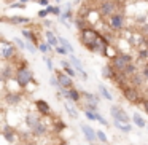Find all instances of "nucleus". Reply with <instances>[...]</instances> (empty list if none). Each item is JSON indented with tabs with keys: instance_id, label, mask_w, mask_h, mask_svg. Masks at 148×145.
Segmentation results:
<instances>
[{
	"instance_id": "5fc2aeb1",
	"label": "nucleus",
	"mask_w": 148,
	"mask_h": 145,
	"mask_svg": "<svg viewBox=\"0 0 148 145\" xmlns=\"http://www.w3.org/2000/svg\"><path fill=\"white\" fill-rule=\"evenodd\" d=\"M7 2H8V0H7Z\"/></svg>"
},
{
	"instance_id": "5701e85b",
	"label": "nucleus",
	"mask_w": 148,
	"mask_h": 145,
	"mask_svg": "<svg viewBox=\"0 0 148 145\" xmlns=\"http://www.w3.org/2000/svg\"><path fill=\"white\" fill-rule=\"evenodd\" d=\"M81 94L86 97V100H88L89 104H96V105H97V102H99L97 96H94V94H89V93H86V91H81Z\"/></svg>"
},
{
	"instance_id": "9b49d317",
	"label": "nucleus",
	"mask_w": 148,
	"mask_h": 145,
	"mask_svg": "<svg viewBox=\"0 0 148 145\" xmlns=\"http://www.w3.org/2000/svg\"><path fill=\"white\" fill-rule=\"evenodd\" d=\"M14 56V46L13 45H8L7 42L3 40V48H2V58L3 59H11Z\"/></svg>"
},
{
	"instance_id": "c9c22d12",
	"label": "nucleus",
	"mask_w": 148,
	"mask_h": 145,
	"mask_svg": "<svg viewBox=\"0 0 148 145\" xmlns=\"http://www.w3.org/2000/svg\"><path fill=\"white\" fill-rule=\"evenodd\" d=\"M38 49H40L42 53H48L49 45H48V43H40V45H38Z\"/></svg>"
},
{
	"instance_id": "7ed1b4c3",
	"label": "nucleus",
	"mask_w": 148,
	"mask_h": 145,
	"mask_svg": "<svg viewBox=\"0 0 148 145\" xmlns=\"http://www.w3.org/2000/svg\"><path fill=\"white\" fill-rule=\"evenodd\" d=\"M99 13L100 16H110L112 18L113 14H116V10H118V2L115 0H110V2H102L99 3Z\"/></svg>"
},
{
	"instance_id": "8fccbe9b",
	"label": "nucleus",
	"mask_w": 148,
	"mask_h": 145,
	"mask_svg": "<svg viewBox=\"0 0 148 145\" xmlns=\"http://www.w3.org/2000/svg\"><path fill=\"white\" fill-rule=\"evenodd\" d=\"M24 145H37V144H34V142H27V144H24Z\"/></svg>"
},
{
	"instance_id": "f03ea898",
	"label": "nucleus",
	"mask_w": 148,
	"mask_h": 145,
	"mask_svg": "<svg viewBox=\"0 0 148 145\" xmlns=\"http://www.w3.org/2000/svg\"><path fill=\"white\" fill-rule=\"evenodd\" d=\"M16 81L19 86H27L32 81V70L29 67H19L16 70Z\"/></svg>"
},
{
	"instance_id": "79ce46f5",
	"label": "nucleus",
	"mask_w": 148,
	"mask_h": 145,
	"mask_svg": "<svg viewBox=\"0 0 148 145\" xmlns=\"http://www.w3.org/2000/svg\"><path fill=\"white\" fill-rule=\"evenodd\" d=\"M142 75H143V78L148 81V67H145V69H143V72H142Z\"/></svg>"
},
{
	"instance_id": "3c124183",
	"label": "nucleus",
	"mask_w": 148,
	"mask_h": 145,
	"mask_svg": "<svg viewBox=\"0 0 148 145\" xmlns=\"http://www.w3.org/2000/svg\"><path fill=\"white\" fill-rule=\"evenodd\" d=\"M99 2H100V3H102V2H110V0H99Z\"/></svg>"
},
{
	"instance_id": "603ef678",
	"label": "nucleus",
	"mask_w": 148,
	"mask_h": 145,
	"mask_svg": "<svg viewBox=\"0 0 148 145\" xmlns=\"http://www.w3.org/2000/svg\"><path fill=\"white\" fill-rule=\"evenodd\" d=\"M59 145H69V144H65V142H61V144H59Z\"/></svg>"
},
{
	"instance_id": "393cba45",
	"label": "nucleus",
	"mask_w": 148,
	"mask_h": 145,
	"mask_svg": "<svg viewBox=\"0 0 148 145\" xmlns=\"http://www.w3.org/2000/svg\"><path fill=\"white\" fill-rule=\"evenodd\" d=\"M115 128H118L119 131H123V132H131V124H124V123H121V121H115Z\"/></svg>"
},
{
	"instance_id": "4c0bfd02",
	"label": "nucleus",
	"mask_w": 148,
	"mask_h": 145,
	"mask_svg": "<svg viewBox=\"0 0 148 145\" xmlns=\"http://www.w3.org/2000/svg\"><path fill=\"white\" fill-rule=\"evenodd\" d=\"M97 121H99V123H100V124H103V126H108V124H110V123H108V121H107V120H105V118H103V116H100V115H99V113H97Z\"/></svg>"
},
{
	"instance_id": "cd10ccee",
	"label": "nucleus",
	"mask_w": 148,
	"mask_h": 145,
	"mask_svg": "<svg viewBox=\"0 0 148 145\" xmlns=\"http://www.w3.org/2000/svg\"><path fill=\"white\" fill-rule=\"evenodd\" d=\"M99 91H100V94H102L103 97H105L107 100H112L113 97H112V94H110V91L107 89L105 86H103V85H99Z\"/></svg>"
},
{
	"instance_id": "4be33fe9",
	"label": "nucleus",
	"mask_w": 148,
	"mask_h": 145,
	"mask_svg": "<svg viewBox=\"0 0 148 145\" xmlns=\"http://www.w3.org/2000/svg\"><path fill=\"white\" fill-rule=\"evenodd\" d=\"M29 18H23V16H11L10 23L11 24H23V23H29Z\"/></svg>"
},
{
	"instance_id": "09e8293b",
	"label": "nucleus",
	"mask_w": 148,
	"mask_h": 145,
	"mask_svg": "<svg viewBox=\"0 0 148 145\" xmlns=\"http://www.w3.org/2000/svg\"><path fill=\"white\" fill-rule=\"evenodd\" d=\"M29 0H21V3H27ZM34 2H40V0H34Z\"/></svg>"
},
{
	"instance_id": "f704fd0d",
	"label": "nucleus",
	"mask_w": 148,
	"mask_h": 145,
	"mask_svg": "<svg viewBox=\"0 0 148 145\" xmlns=\"http://www.w3.org/2000/svg\"><path fill=\"white\" fill-rule=\"evenodd\" d=\"M86 110H88V112H94V113H97V105H96V104H89V102H88Z\"/></svg>"
},
{
	"instance_id": "c756f323",
	"label": "nucleus",
	"mask_w": 148,
	"mask_h": 145,
	"mask_svg": "<svg viewBox=\"0 0 148 145\" xmlns=\"http://www.w3.org/2000/svg\"><path fill=\"white\" fill-rule=\"evenodd\" d=\"M97 140L102 142V144H107V142H108L107 134H105V132H102V131H97Z\"/></svg>"
},
{
	"instance_id": "a878e982",
	"label": "nucleus",
	"mask_w": 148,
	"mask_h": 145,
	"mask_svg": "<svg viewBox=\"0 0 148 145\" xmlns=\"http://www.w3.org/2000/svg\"><path fill=\"white\" fill-rule=\"evenodd\" d=\"M61 64H62V67H64V72H65V74H67V75H69V77H75V74H77V72H75L73 69H72L70 65H69V62L62 61Z\"/></svg>"
},
{
	"instance_id": "ddd939ff",
	"label": "nucleus",
	"mask_w": 148,
	"mask_h": 145,
	"mask_svg": "<svg viewBox=\"0 0 148 145\" xmlns=\"http://www.w3.org/2000/svg\"><path fill=\"white\" fill-rule=\"evenodd\" d=\"M35 107H37V110H38V113H42V115H49V104L46 102V100H42V99H38V100H35Z\"/></svg>"
},
{
	"instance_id": "412c9836",
	"label": "nucleus",
	"mask_w": 148,
	"mask_h": 145,
	"mask_svg": "<svg viewBox=\"0 0 148 145\" xmlns=\"http://www.w3.org/2000/svg\"><path fill=\"white\" fill-rule=\"evenodd\" d=\"M3 134H5V137H7L8 142H13L14 140V131H11L10 126H5V128H3Z\"/></svg>"
},
{
	"instance_id": "39448f33",
	"label": "nucleus",
	"mask_w": 148,
	"mask_h": 145,
	"mask_svg": "<svg viewBox=\"0 0 148 145\" xmlns=\"http://www.w3.org/2000/svg\"><path fill=\"white\" fill-rule=\"evenodd\" d=\"M80 128H81V131H83V134H84V139H86L89 144H96L97 142V131H94L89 124H84V123H81Z\"/></svg>"
},
{
	"instance_id": "aec40b11",
	"label": "nucleus",
	"mask_w": 148,
	"mask_h": 145,
	"mask_svg": "<svg viewBox=\"0 0 148 145\" xmlns=\"http://www.w3.org/2000/svg\"><path fill=\"white\" fill-rule=\"evenodd\" d=\"M123 74H124L126 77H129V78H131L132 75H135V74H137V67H135V64H129Z\"/></svg>"
},
{
	"instance_id": "864d4df0",
	"label": "nucleus",
	"mask_w": 148,
	"mask_h": 145,
	"mask_svg": "<svg viewBox=\"0 0 148 145\" xmlns=\"http://www.w3.org/2000/svg\"><path fill=\"white\" fill-rule=\"evenodd\" d=\"M147 128H148V124H147Z\"/></svg>"
},
{
	"instance_id": "ea45409f",
	"label": "nucleus",
	"mask_w": 148,
	"mask_h": 145,
	"mask_svg": "<svg viewBox=\"0 0 148 145\" xmlns=\"http://www.w3.org/2000/svg\"><path fill=\"white\" fill-rule=\"evenodd\" d=\"M13 42L16 43V45L19 46V48H26V43H24V42H23V40H21V38H13Z\"/></svg>"
},
{
	"instance_id": "6ab92c4d",
	"label": "nucleus",
	"mask_w": 148,
	"mask_h": 145,
	"mask_svg": "<svg viewBox=\"0 0 148 145\" xmlns=\"http://www.w3.org/2000/svg\"><path fill=\"white\" fill-rule=\"evenodd\" d=\"M132 121H134L135 126H138V128H145L147 126V123H145V120L142 118L138 113H134V116H132Z\"/></svg>"
},
{
	"instance_id": "58836bf2",
	"label": "nucleus",
	"mask_w": 148,
	"mask_h": 145,
	"mask_svg": "<svg viewBox=\"0 0 148 145\" xmlns=\"http://www.w3.org/2000/svg\"><path fill=\"white\" fill-rule=\"evenodd\" d=\"M138 59H148V48L138 53Z\"/></svg>"
},
{
	"instance_id": "0eeeda50",
	"label": "nucleus",
	"mask_w": 148,
	"mask_h": 145,
	"mask_svg": "<svg viewBox=\"0 0 148 145\" xmlns=\"http://www.w3.org/2000/svg\"><path fill=\"white\" fill-rule=\"evenodd\" d=\"M59 93L62 94L64 97H67L69 100H72V102H78L80 100V91H77L75 88H70V89H65V88H61L59 89Z\"/></svg>"
},
{
	"instance_id": "9d476101",
	"label": "nucleus",
	"mask_w": 148,
	"mask_h": 145,
	"mask_svg": "<svg viewBox=\"0 0 148 145\" xmlns=\"http://www.w3.org/2000/svg\"><path fill=\"white\" fill-rule=\"evenodd\" d=\"M30 131H32V134H34V135H37V137H42V135H45V134H46L48 128H46V126H45V123H43L42 120H40V121L37 123V124L34 126V128L30 129Z\"/></svg>"
},
{
	"instance_id": "bb28decb",
	"label": "nucleus",
	"mask_w": 148,
	"mask_h": 145,
	"mask_svg": "<svg viewBox=\"0 0 148 145\" xmlns=\"http://www.w3.org/2000/svg\"><path fill=\"white\" fill-rule=\"evenodd\" d=\"M59 43H61L62 46H64L65 49H67L69 53H73V46L70 45V42H69V40H65L64 37H61V38H59Z\"/></svg>"
},
{
	"instance_id": "72a5a7b5",
	"label": "nucleus",
	"mask_w": 148,
	"mask_h": 145,
	"mask_svg": "<svg viewBox=\"0 0 148 145\" xmlns=\"http://www.w3.org/2000/svg\"><path fill=\"white\" fill-rule=\"evenodd\" d=\"M46 11H48V13H54V14H61L59 7H48V8H46Z\"/></svg>"
},
{
	"instance_id": "b1692460",
	"label": "nucleus",
	"mask_w": 148,
	"mask_h": 145,
	"mask_svg": "<svg viewBox=\"0 0 148 145\" xmlns=\"http://www.w3.org/2000/svg\"><path fill=\"white\" fill-rule=\"evenodd\" d=\"M64 107H65V110H67V113H69V116H70V118H73V120H77V118H78V113L75 112V109L70 105V104L65 102V104H64Z\"/></svg>"
},
{
	"instance_id": "423d86ee",
	"label": "nucleus",
	"mask_w": 148,
	"mask_h": 145,
	"mask_svg": "<svg viewBox=\"0 0 148 145\" xmlns=\"http://www.w3.org/2000/svg\"><path fill=\"white\" fill-rule=\"evenodd\" d=\"M108 26L112 27L113 30H119V29H123V26H124V16H123L121 13L113 14V16L110 18V21H108Z\"/></svg>"
},
{
	"instance_id": "37998d69",
	"label": "nucleus",
	"mask_w": 148,
	"mask_h": 145,
	"mask_svg": "<svg viewBox=\"0 0 148 145\" xmlns=\"http://www.w3.org/2000/svg\"><path fill=\"white\" fill-rule=\"evenodd\" d=\"M142 34H145V35H148V24H145V26L142 27Z\"/></svg>"
},
{
	"instance_id": "2eb2a0df",
	"label": "nucleus",
	"mask_w": 148,
	"mask_h": 145,
	"mask_svg": "<svg viewBox=\"0 0 148 145\" xmlns=\"http://www.w3.org/2000/svg\"><path fill=\"white\" fill-rule=\"evenodd\" d=\"M38 121H40V118H38V115H35V113H29V115L26 116V123H27V126H29L30 129H32Z\"/></svg>"
},
{
	"instance_id": "1a4fd4ad",
	"label": "nucleus",
	"mask_w": 148,
	"mask_h": 145,
	"mask_svg": "<svg viewBox=\"0 0 148 145\" xmlns=\"http://www.w3.org/2000/svg\"><path fill=\"white\" fill-rule=\"evenodd\" d=\"M58 80H59V85L61 88H65V89H70L73 88V81H72V77H69L67 74H58Z\"/></svg>"
},
{
	"instance_id": "473e14b6",
	"label": "nucleus",
	"mask_w": 148,
	"mask_h": 145,
	"mask_svg": "<svg viewBox=\"0 0 148 145\" xmlns=\"http://www.w3.org/2000/svg\"><path fill=\"white\" fill-rule=\"evenodd\" d=\"M10 70H11V67L10 65H8V67H3V74H2V78H3V80H8V77H10Z\"/></svg>"
},
{
	"instance_id": "f257e3e1",
	"label": "nucleus",
	"mask_w": 148,
	"mask_h": 145,
	"mask_svg": "<svg viewBox=\"0 0 148 145\" xmlns=\"http://www.w3.org/2000/svg\"><path fill=\"white\" fill-rule=\"evenodd\" d=\"M110 64L113 65L115 72L123 74V72L126 70V67H127L129 64H132V58L129 54H118V56H113Z\"/></svg>"
},
{
	"instance_id": "4468645a",
	"label": "nucleus",
	"mask_w": 148,
	"mask_h": 145,
	"mask_svg": "<svg viewBox=\"0 0 148 145\" xmlns=\"http://www.w3.org/2000/svg\"><path fill=\"white\" fill-rule=\"evenodd\" d=\"M115 75H116V72H115V69H113L112 64L103 65V69H102V77L103 78H110V80H113V78H115Z\"/></svg>"
},
{
	"instance_id": "a18cd8bd",
	"label": "nucleus",
	"mask_w": 148,
	"mask_h": 145,
	"mask_svg": "<svg viewBox=\"0 0 148 145\" xmlns=\"http://www.w3.org/2000/svg\"><path fill=\"white\" fill-rule=\"evenodd\" d=\"M142 105H143V110H145V112L148 113V99H145V102L142 104Z\"/></svg>"
},
{
	"instance_id": "a211bd4d",
	"label": "nucleus",
	"mask_w": 148,
	"mask_h": 145,
	"mask_svg": "<svg viewBox=\"0 0 148 145\" xmlns=\"http://www.w3.org/2000/svg\"><path fill=\"white\" fill-rule=\"evenodd\" d=\"M46 40H48V45L49 46H58V43H59V38H56L54 34H53L51 30L46 32Z\"/></svg>"
},
{
	"instance_id": "49530a36",
	"label": "nucleus",
	"mask_w": 148,
	"mask_h": 145,
	"mask_svg": "<svg viewBox=\"0 0 148 145\" xmlns=\"http://www.w3.org/2000/svg\"><path fill=\"white\" fill-rule=\"evenodd\" d=\"M11 8H24V3H13Z\"/></svg>"
},
{
	"instance_id": "2f4dec72",
	"label": "nucleus",
	"mask_w": 148,
	"mask_h": 145,
	"mask_svg": "<svg viewBox=\"0 0 148 145\" xmlns=\"http://www.w3.org/2000/svg\"><path fill=\"white\" fill-rule=\"evenodd\" d=\"M49 85H53V86H56L58 89H61V85H59L58 77H51V78H49Z\"/></svg>"
},
{
	"instance_id": "c03bdc74",
	"label": "nucleus",
	"mask_w": 148,
	"mask_h": 145,
	"mask_svg": "<svg viewBox=\"0 0 148 145\" xmlns=\"http://www.w3.org/2000/svg\"><path fill=\"white\" fill-rule=\"evenodd\" d=\"M46 14H48V11H46V10H42V11H38V16H40V18H45Z\"/></svg>"
},
{
	"instance_id": "f3484780",
	"label": "nucleus",
	"mask_w": 148,
	"mask_h": 145,
	"mask_svg": "<svg viewBox=\"0 0 148 145\" xmlns=\"http://www.w3.org/2000/svg\"><path fill=\"white\" fill-rule=\"evenodd\" d=\"M23 37H24L26 40H29V42H32L34 45H40L38 40H37V37L34 35V34L30 32V30H23Z\"/></svg>"
},
{
	"instance_id": "de8ad7c7",
	"label": "nucleus",
	"mask_w": 148,
	"mask_h": 145,
	"mask_svg": "<svg viewBox=\"0 0 148 145\" xmlns=\"http://www.w3.org/2000/svg\"><path fill=\"white\" fill-rule=\"evenodd\" d=\"M38 3H40V5H46V3H48V0H40Z\"/></svg>"
},
{
	"instance_id": "f8f14e48",
	"label": "nucleus",
	"mask_w": 148,
	"mask_h": 145,
	"mask_svg": "<svg viewBox=\"0 0 148 145\" xmlns=\"http://www.w3.org/2000/svg\"><path fill=\"white\" fill-rule=\"evenodd\" d=\"M70 59H72V61H70V62H72V65H73V67L77 69V72L81 75V78H84V80H86V78H88V75H86V72H84L83 65H81L80 59H77V56H73V54L70 56Z\"/></svg>"
},
{
	"instance_id": "6e6552de",
	"label": "nucleus",
	"mask_w": 148,
	"mask_h": 145,
	"mask_svg": "<svg viewBox=\"0 0 148 145\" xmlns=\"http://www.w3.org/2000/svg\"><path fill=\"white\" fill-rule=\"evenodd\" d=\"M123 94H124V97L127 100H131V102H137L138 100V91H137V88H134V86H126L124 89H123Z\"/></svg>"
},
{
	"instance_id": "dca6fc26",
	"label": "nucleus",
	"mask_w": 148,
	"mask_h": 145,
	"mask_svg": "<svg viewBox=\"0 0 148 145\" xmlns=\"http://www.w3.org/2000/svg\"><path fill=\"white\" fill-rule=\"evenodd\" d=\"M143 80H145V78H143V75H140L138 72H137L135 75H132L131 78H129V81H131V85H134V88L140 86V85L143 83Z\"/></svg>"
},
{
	"instance_id": "e433bc0d",
	"label": "nucleus",
	"mask_w": 148,
	"mask_h": 145,
	"mask_svg": "<svg viewBox=\"0 0 148 145\" xmlns=\"http://www.w3.org/2000/svg\"><path fill=\"white\" fill-rule=\"evenodd\" d=\"M43 61H45V64H46V67H48V70H49V72H53V69H54V67H53V61H51V59L45 58Z\"/></svg>"
},
{
	"instance_id": "a19ab883",
	"label": "nucleus",
	"mask_w": 148,
	"mask_h": 145,
	"mask_svg": "<svg viewBox=\"0 0 148 145\" xmlns=\"http://www.w3.org/2000/svg\"><path fill=\"white\" fill-rule=\"evenodd\" d=\"M56 51H58L59 54H64V56H65V54H67V53H69L67 49L64 48V46H58V48H56Z\"/></svg>"
},
{
	"instance_id": "20e7f679",
	"label": "nucleus",
	"mask_w": 148,
	"mask_h": 145,
	"mask_svg": "<svg viewBox=\"0 0 148 145\" xmlns=\"http://www.w3.org/2000/svg\"><path fill=\"white\" fill-rule=\"evenodd\" d=\"M110 115H112V118L115 120V121H121V123H124V124H129V115L119 105H112Z\"/></svg>"
},
{
	"instance_id": "c85d7f7f",
	"label": "nucleus",
	"mask_w": 148,
	"mask_h": 145,
	"mask_svg": "<svg viewBox=\"0 0 148 145\" xmlns=\"http://www.w3.org/2000/svg\"><path fill=\"white\" fill-rule=\"evenodd\" d=\"M7 100H8L10 104H18V102L21 100V96H19V94H10Z\"/></svg>"
},
{
	"instance_id": "7c9ffc66",
	"label": "nucleus",
	"mask_w": 148,
	"mask_h": 145,
	"mask_svg": "<svg viewBox=\"0 0 148 145\" xmlns=\"http://www.w3.org/2000/svg\"><path fill=\"white\" fill-rule=\"evenodd\" d=\"M84 116H86L89 121H94V120H97V113L94 112H88V110H84Z\"/></svg>"
}]
</instances>
